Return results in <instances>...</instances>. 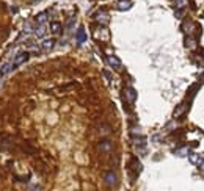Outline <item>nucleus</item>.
Wrapping results in <instances>:
<instances>
[{"label": "nucleus", "mask_w": 204, "mask_h": 191, "mask_svg": "<svg viewBox=\"0 0 204 191\" xmlns=\"http://www.w3.org/2000/svg\"><path fill=\"white\" fill-rule=\"evenodd\" d=\"M29 57H30V53H29V52H21L19 55H16L14 63H13V69H16L17 66H21L22 63H25L27 60H29Z\"/></svg>", "instance_id": "1"}, {"label": "nucleus", "mask_w": 204, "mask_h": 191, "mask_svg": "<svg viewBox=\"0 0 204 191\" xmlns=\"http://www.w3.org/2000/svg\"><path fill=\"white\" fill-rule=\"evenodd\" d=\"M124 97H126L127 102L133 103L135 100H137V91H135L133 88H130V86H127V88L124 89Z\"/></svg>", "instance_id": "2"}, {"label": "nucleus", "mask_w": 204, "mask_h": 191, "mask_svg": "<svg viewBox=\"0 0 204 191\" xmlns=\"http://www.w3.org/2000/svg\"><path fill=\"white\" fill-rule=\"evenodd\" d=\"M130 168H132V171L135 172V177H137V175L141 172V163H140V160H138L137 157H132V158H130Z\"/></svg>", "instance_id": "3"}, {"label": "nucleus", "mask_w": 204, "mask_h": 191, "mask_svg": "<svg viewBox=\"0 0 204 191\" xmlns=\"http://www.w3.org/2000/svg\"><path fill=\"white\" fill-rule=\"evenodd\" d=\"M94 19H96V22H98V24L105 25V24L108 22V14H107L105 11H98L96 14H94Z\"/></svg>", "instance_id": "4"}, {"label": "nucleus", "mask_w": 204, "mask_h": 191, "mask_svg": "<svg viewBox=\"0 0 204 191\" xmlns=\"http://www.w3.org/2000/svg\"><path fill=\"white\" fill-rule=\"evenodd\" d=\"M75 39H77V44H83L85 41H87V33H85V28H83V27H79L77 35H75Z\"/></svg>", "instance_id": "5"}, {"label": "nucleus", "mask_w": 204, "mask_h": 191, "mask_svg": "<svg viewBox=\"0 0 204 191\" xmlns=\"http://www.w3.org/2000/svg\"><path fill=\"white\" fill-rule=\"evenodd\" d=\"M188 105H190V102H185V103H181L178 108H176V111H174V118H179L182 113H185L187 111V108H188Z\"/></svg>", "instance_id": "6"}, {"label": "nucleus", "mask_w": 204, "mask_h": 191, "mask_svg": "<svg viewBox=\"0 0 204 191\" xmlns=\"http://www.w3.org/2000/svg\"><path fill=\"white\" fill-rule=\"evenodd\" d=\"M50 30H52V33L53 35H61V32H63V28H61V24L60 22H50Z\"/></svg>", "instance_id": "7"}, {"label": "nucleus", "mask_w": 204, "mask_h": 191, "mask_svg": "<svg viewBox=\"0 0 204 191\" xmlns=\"http://www.w3.org/2000/svg\"><path fill=\"white\" fill-rule=\"evenodd\" d=\"M130 6H132V2H130V0H119V2H118L119 11H127V9H130Z\"/></svg>", "instance_id": "8"}, {"label": "nucleus", "mask_w": 204, "mask_h": 191, "mask_svg": "<svg viewBox=\"0 0 204 191\" xmlns=\"http://www.w3.org/2000/svg\"><path fill=\"white\" fill-rule=\"evenodd\" d=\"M105 182L108 183V185H115L116 183V175H115V172H112V171H108V172H105Z\"/></svg>", "instance_id": "9"}, {"label": "nucleus", "mask_w": 204, "mask_h": 191, "mask_svg": "<svg viewBox=\"0 0 204 191\" xmlns=\"http://www.w3.org/2000/svg\"><path fill=\"white\" fill-rule=\"evenodd\" d=\"M133 144L137 146L138 149H141V147H144L146 146V138H143V136H133Z\"/></svg>", "instance_id": "10"}, {"label": "nucleus", "mask_w": 204, "mask_h": 191, "mask_svg": "<svg viewBox=\"0 0 204 191\" xmlns=\"http://www.w3.org/2000/svg\"><path fill=\"white\" fill-rule=\"evenodd\" d=\"M107 63L110 64L112 67H115V69H118V67L121 66V61H119V58H116V57H113V55H110L107 58Z\"/></svg>", "instance_id": "11"}, {"label": "nucleus", "mask_w": 204, "mask_h": 191, "mask_svg": "<svg viewBox=\"0 0 204 191\" xmlns=\"http://www.w3.org/2000/svg\"><path fill=\"white\" fill-rule=\"evenodd\" d=\"M44 33H46L44 24H38V27L35 28V35H36V38H43V36H44Z\"/></svg>", "instance_id": "12"}, {"label": "nucleus", "mask_w": 204, "mask_h": 191, "mask_svg": "<svg viewBox=\"0 0 204 191\" xmlns=\"http://www.w3.org/2000/svg\"><path fill=\"white\" fill-rule=\"evenodd\" d=\"M202 157H204V155H198V154L195 155V154H193V155H190V161H192L193 165H198V166H201V163L204 161V160H201Z\"/></svg>", "instance_id": "13"}, {"label": "nucleus", "mask_w": 204, "mask_h": 191, "mask_svg": "<svg viewBox=\"0 0 204 191\" xmlns=\"http://www.w3.org/2000/svg\"><path fill=\"white\" fill-rule=\"evenodd\" d=\"M53 46H55V41L53 39H46V41H43V44H41V47L44 50H50Z\"/></svg>", "instance_id": "14"}, {"label": "nucleus", "mask_w": 204, "mask_h": 191, "mask_svg": "<svg viewBox=\"0 0 204 191\" xmlns=\"http://www.w3.org/2000/svg\"><path fill=\"white\" fill-rule=\"evenodd\" d=\"M112 149V144L108 143V141H102V143H99V151H102V152H108Z\"/></svg>", "instance_id": "15"}, {"label": "nucleus", "mask_w": 204, "mask_h": 191, "mask_svg": "<svg viewBox=\"0 0 204 191\" xmlns=\"http://www.w3.org/2000/svg\"><path fill=\"white\" fill-rule=\"evenodd\" d=\"M47 21V13H39V14L36 16V24H44Z\"/></svg>", "instance_id": "16"}, {"label": "nucleus", "mask_w": 204, "mask_h": 191, "mask_svg": "<svg viewBox=\"0 0 204 191\" xmlns=\"http://www.w3.org/2000/svg\"><path fill=\"white\" fill-rule=\"evenodd\" d=\"M185 46L188 49H193V47H196V41H193L192 38H190V35H187V38H185Z\"/></svg>", "instance_id": "17"}, {"label": "nucleus", "mask_w": 204, "mask_h": 191, "mask_svg": "<svg viewBox=\"0 0 204 191\" xmlns=\"http://www.w3.org/2000/svg\"><path fill=\"white\" fill-rule=\"evenodd\" d=\"M193 28H195V25H193L192 22H188V24L182 25V30H184V33H187V35H190V32H192Z\"/></svg>", "instance_id": "18"}, {"label": "nucleus", "mask_w": 204, "mask_h": 191, "mask_svg": "<svg viewBox=\"0 0 204 191\" xmlns=\"http://www.w3.org/2000/svg\"><path fill=\"white\" fill-rule=\"evenodd\" d=\"M98 38L107 39V38H108V32H107V30H99V32H98Z\"/></svg>", "instance_id": "19"}, {"label": "nucleus", "mask_w": 204, "mask_h": 191, "mask_svg": "<svg viewBox=\"0 0 204 191\" xmlns=\"http://www.w3.org/2000/svg\"><path fill=\"white\" fill-rule=\"evenodd\" d=\"M104 77L108 80V83L112 81V75H110V72H108V71H104Z\"/></svg>", "instance_id": "20"}, {"label": "nucleus", "mask_w": 204, "mask_h": 191, "mask_svg": "<svg viewBox=\"0 0 204 191\" xmlns=\"http://www.w3.org/2000/svg\"><path fill=\"white\" fill-rule=\"evenodd\" d=\"M30 189H41V186H38V185H33V186H30Z\"/></svg>", "instance_id": "21"}, {"label": "nucleus", "mask_w": 204, "mask_h": 191, "mask_svg": "<svg viewBox=\"0 0 204 191\" xmlns=\"http://www.w3.org/2000/svg\"><path fill=\"white\" fill-rule=\"evenodd\" d=\"M174 2H176V3H178V5H182V3L185 2V0H174Z\"/></svg>", "instance_id": "22"}, {"label": "nucleus", "mask_w": 204, "mask_h": 191, "mask_svg": "<svg viewBox=\"0 0 204 191\" xmlns=\"http://www.w3.org/2000/svg\"><path fill=\"white\" fill-rule=\"evenodd\" d=\"M199 168H201V169H202V171H204V161H202V163H201V166H199Z\"/></svg>", "instance_id": "23"}, {"label": "nucleus", "mask_w": 204, "mask_h": 191, "mask_svg": "<svg viewBox=\"0 0 204 191\" xmlns=\"http://www.w3.org/2000/svg\"><path fill=\"white\" fill-rule=\"evenodd\" d=\"M32 2H39V0H32Z\"/></svg>", "instance_id": "24"}, {"label": "nucleus", "mask_w": 204, "mask_h": 191, "mask_svg": "<svg viewBox=\"0 0 204 191\" xmlns=\"http://www.w3.org/2000/svg\"><path fill=\"white\" fill-rule=\"evenodd\" d=\"M2 77H3V75H2V74H0V78H2Z\"/></svg>", "instance_id": "25"}]
</instances>
